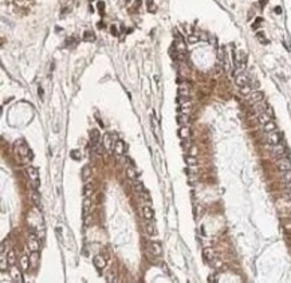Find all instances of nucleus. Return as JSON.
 Listing matches in <instances>:
<instances>
[{"instance_id": "obj_1", "label": "nucleus", "mask_w": 291, "mask_h": 283, "mask_svg": "<svg viewBox=\"0 0 291 283\" xmlns=\"http://www.w3.org/2000/svg\"><path fill=\"white\" fill-rule=\"evenodd\" d=\"M15 149H16L18 154L21 156V157L28 156V153H30V148H28V145H27V142L24 141V140H18V141L15 142Z\"/></svg>"}, {"instance_id": "obj_2", "label": "nucleus", "mask_w": 291, "mask_h": 283, "mask_svg": "<svg viewBox=\"0 0 291 283\" xmlns=\"http://www.w3.org/2000/svg\"><path fill=\"white\" fill-rule=\"evenodd\" d=\"M27 176H28L30 181L32 183V185L35 186V189L39 188V172L36 168L34 166H28L27 168Z\"/></svg>"}, {"instance_id": "obj_3", "label": "nucleus", "mask_w": 291, "mask_h": 283, "mask_svg": "<svg viewBox=\"0 0 291 283\" xmlns=\"http://www.w3.org/2000/svg\"><path fill=\"white\" fill-rule=\"evenodd\" d=\"M21 271H23V270H20L19 267H16V264L11 266V268H10V274H11L12 281H14V282H19V283L23 282L24 279H23V274H21Z\"/></svg>"}, {"instance_id": "obj_4", "label": "nucleus", "mask_w": 291, "mask_h": 283, "mask_svg": "<svg viewBox=\"0 0 291 283\" xmlns=\"http://www.w3.org/2000/svg\"><path fill=\"white\" fill-rule=\"evenodd\" d=\"M263 98H264V93H263V91H259V90H256V91H252L251 94L248 95L250 104H259V102L263 101Z\"/></svg>"}, {"instance_id": "obj_5", "label": "nucleus", "mask_w": 291, "mask_h": 283, "mask_svg": "<svg viewBox=\"0 0 291 283\" xmlns=\"http://www.w3.org/2000/svg\"><path fill=\"white\" fill-rule=\"evenodd\" d=\"M280 140H282V134L280 133H278L276 130L275 132H271V133H268V137H267V142L270 145H278V144H280Z\"/></svg>"}, {"instance_id": "obj_6", "label": "nucleus", "mask_w": 291, "mask_h": 283, "mask_svg": "<svg viewBox=\"0 0 291 283\" xmlns=\"http://www.w3.org/2000/svg\"><path fill=\"white\" fill-rule=\"evenodd\" d=\"M149 251L152 252V255L154 256H161L162 255V247H161V243L159 242H152L149 244Z\"/></svg>"}, {"instance_id": "obj_7", "label": "nucleus", "mask_w": 291, "mask_h": 283, "mask_svg": "<svg viewBox=\"0 0 291 283\" xmlns=\"http://www.w3.org/2000/svg\"><path fill=\"white\" fill-rule=\"evenodd\" d=\"M90 211H91V200L89 197H85L83 200V204H82V217L86 219V217L90 216Z\"/></svg>"}, {"instance_id": "obj_8", "label": "nucleus", "mask_w": 291, "mask_h": 283, "mask_svg": "<svg viewBox=\"0 0 291 283\" xmlns=\"http://www.w3.org/2000/svg\"><path fill=\"white\" fill-rule=\"evenodd\" d=\"M113 149H114V153L118 154V156H121V154L125 153L126 145H125V142H123L122 140H117V141L114 142V145H113Z\"/></svg>"}, {"instance_id": "obj_9", "label": "nucleus", "mask_w": 291, "mask_h": 283, "mask_svg": "<svg viewBox=\"0 0 291 283\" xmlns=\"http://www.w3.org/2000/svg\"><path fill=\"white\" fill-rule=\"evenodd\" d=\"M235 82H236V85H237V86L243 87V86L248 85L250 78H248V75H247V74L240 73V74H237V75H236V78H235Z\"/></svg>"}, {"instance_id": "obj_10", "label": "nucleus", "mask_w": 291, "mask_h": 283, "mask_svg": "<svg viewBox=\"0 0 291 283\" xmlns=\"http://www.w3.org/2000/svg\"><path fill=\"white\" fill-rule=\"evenodd\" d=\"M278 169L280 170V172H287V170L291 169V161L289 160V158H280L279 161H278Z\"/></svg>"}, {"instance_id": "obj_11", "label": "nucleus", "mask_w": 291, "mask_h": 283, "mask_svg": "<svg viewBox=\"0 0 291 283\" xmlns=\"http://www.w3.org/2000/svg\"><path fill=\"white\" fill-rule=\"evenodd\" d=\"M93 263H94V266L97 267L98 270H103L105 267H106V259H105L102 255H97V256H94Z\"/></svg>"}, {"instance_id": "obj_12", "label": "nucleus", "mask_w": 291, "mask_h": 283, "mask_svg": "<svg viewBox=\"0 0 291 283\" xmlns=\"http://www.w3.org/2000/svg\"><path fill=\"white\" fill-rule=\"evenodd\" d=\"M178 136H180V138H182V140L189 138L191 137V127L188 125L181 126L180 129H178Z\"/></svg>"}, {"instance_id": "obj_13", "label": "nucleus", "mask_w": 291, "mask_h": 283, "mask_svg": "<svg viewBox=\"0 0 291 283\" xmlns=\"http://www.w3.org/2000/svg\"><path fill=\"white\" fill-rule=\"evenodd\" d=\"M142 215H144V217L146 220H152L154 217V211L152 209L150 205H146L145 204V207L142 208Z\"/></svg>"}, {"instance_id": "obj_14", "label": "nucleus", "mask_w": 291, "mask_h": 283, "mask_svg": "<svg viewBox=\"0 0 291 283\" xmlns=\"http://www.w3.org/2000/svg\"><path fill=\"white\" fill-rule=\"evenodd\" d=\"M28 248H30L31 252H34V251H39L40 243H39L38 238H30V240H28Z\"/></svg>"}, {"instance_id": "obj_15", "label": "nucleus", "mask_w": 291, "mask_h": 283, "mask_svg": "<svg viewBox=\"0 0 291 283\" xmlns=\"http://www.w3.org/2000/svg\"><path fill=\"white\" fill-rule=\"evenodd\" d=\"M30 267H31L30 256H27V255H23V256L20 258V268L23 270V271H28Z\"/></svg>"}, {"instance_id": "obj_16", "label": "nucleus", "mask_w": 291, "mask_h": 283, "mask_svg": "<svg viewBox=\"0 0 291 283\" xmlns=\"http://www.w3.org/2000/svg\"><path fill=\"white\" fill-rule=\"evenodd\" d=\"M271 118L272 117L270 116V114L266 113V111H263V113H260L258 116V122L260 123V125H266L267 122H270V121H271Z\"/></svg>"}, {"instance_id": "obj_17", "label": "nucleus", "mask_w": 291, "mask_h": 283, "mask_svg": "<svg viewBox=\"0 0 291 283\" xmlns=\"http://www.w3.org/2000/svg\"><path fill=\"white\" fill-rule=\"evenodd\" d=\"M126 176H128L129 180H132V181H136V180H137V176H138V173H137V170H136V168H134V166H129L128 169H126Z\"/></svg>"}, {"instance_id": "obj_18", "label": "nucleus", "mask_w": 291, "mask_h": 283, "mask_svg": "<svg viewBox=\"0 0 291 283\" xmlns=\"http://www.w3.org/2000/svg\"><path fill=\"white\" fill-rule=\"evenodd\" d=\"M90 138H91V142L93 145H97L101 140V136H100V132L98 129H91L90 130Z\"/></svg>"}, {"instance_id": "obj_19", "label": "nucleus", "mask_w": 291, "mask_h": 283, "mask_svg": "<svg viewBox=\"0 0 291 283\" xmlns=\"http://www.w3.org/2000/svg\"><path fill=\"white\" fill-rule=\"evenodd\" d=\"M203 255H204V258H205V260H213L215 259V252H213V250L211 247H205L203 250Z\"/></svg>"}, {"instance_id": "obj_20", "label": "nucleus", "mask_w": 291, "mask_h": 283, "mask_svg": "<svg viewBox=\"0 0 291 283\" xmlns=\"http://www.w3.org/2000/svg\"><path fill=\"white\" fill-rule=\"evenodd\" d=\"M263 130H264L266 133H271V132H275L276 130V123L274 122V121H270V122H267L266 125H263Z\"/></svg>"}, {"instance_id": "obj_21", "label": "nucleus", "mask_w": 291, "mask_h": 283, "mask_svg": "<svg viewBox=\"0 0 291 283\" xmlns=\"http://www.w3.org/2000/svg\"><path fill=\"white\" fill-rule=\"evenodd\" d=\"M7 262L10 266H14V264H16V254H15L14 250H10L7 254Z\"/></svg>"}, {"instance_id": "obj_22", "label": "nucleus", "mask_w": 291, "mask_h": 283, "mask_svg": "<svg viewBox=\"0 0 291 283\" xmlns=\"http://www.w3.org/2000/svg\"><path fill=\"white\" fill-rule=\"evenodd\" d=\"M177 122L180 123L181 126H184V125H188L189 123V117H188V114H178L177 116Z\"/></svg>"}, {"instance_id": "obj_23", "label": "nucleus", "mask_w": 291, "mask_h": 283, "mask_svg": "<svg viewBox=\"0 0 291 283\" xmlns=\"http://www.w3.org/2000/svg\"><path fill=\"white\" fill-rule=\"evenodd\" d=\"M38 260H39V251H34V252H31V255H30L31 266L35 267L36 264H38Z\"/></svg>"}, {"instance_id": "obj_24", "label": "nucleus", "mask_w": 291, "mask_h": 283, "mask_svg": "<svg viewBox=\"0 0 291 283\" xmlns=\"http://www.w3.org/2000/svg\"><path fill=\"white\" fill-rule=\"evenodd\" d=\"M91 193H93V184L91 183H86L85 186H83V196L85 197H90Z\"/></svg>"}, {"instance_id": "obj_25", "label": "nucleus", "mask_w": 291, "mask_h": 283, "mask_svg": "<svg viewBox=\"0 0 291 283\" xmlns=\"http://www.w3.org/2000/svg\"><path fill=\"white\" fill-rule=\"evenodd\" d=\"M178 94H180L181 97H188V95H189V86L181 85L180 87H178Z\"/></svg>"}, {"instance_id": "obj_26", "label": "nucleus", "mask_w": 291, "mask_h": 283, "mask_svg": "<svg viewBox=\"0 0 291 283\" xmlns=\"http://www.w3.org/2000/svg\"><path fill=\"white\" fill-rule=\"evenodd\" d=\"M140 196H141L142 201H144V203L146 204V205H150V204H152V197H150V195L146 191H144L142 193H140Z\"/></svg>"}, {"instance_id": "obj_27", "label": "nucleus", "mask_w": 291, "mask_h": 283, "mask_svg": "<svg viewBox=\"0 0 291 283\" xmlns=\"http://www.w3.org/2000/svg\"><path fill=\"white\" fill-rule=\"evenodd\" d=\"M83 40H85V42H94L95 35L91 32V31H85V34H83Z\"/></svg>"}, {"instance_id": "obj_28", "label": "nucleus", "mask_w": 291, "mask_h": 283, "mask_svg": "<svg viewBox=\"0 0 291 283\" xmlns=\"http://www.w3.org/2000/svg\"><path fill=\"white\" fill-rule=\"evenodd\" d=\"M90 175H91V172H90V166L89 165H85L82 168V180H87L89 177H90Z\"/></svg>"}, {"instance_id": "obj_29", "label": "nucleus", "mask_w": 291, "mask_h": 283, "mask_svg": "<svg viewBox=\"0 0 291 283\" xmlns=\"http://www.w3.org/2000/svg\"><path fill=\"white\" fill-rule=\"evenodd\" d=\"M185 163H187V165H189V166H196L197 164H199L195 156H188V157H185Z\"/></svg>"}, {"instance_id": "obj_30", "label": "nucleus", "mask_w": 291, "mask_h": 283, "mask_svg": "<svg viewBox=\"0 0 291 283\" xmlns=\"http://www.w3.org/2000/svg\"><path fill=\"white\" fill-rule=\"evenodd\" d=\"M31 199H32L34 204H35L36 207H39V208H40V196H39L38 192L34 191V192H32V195H31Z\"/></svg>"}, {"instance_id": "obj_31", "label": "nucleus", "mask_w": 291, "mask_h": 283, "mask_svg": "<svg viewBox=\"0 0 291 283\" xmlns=\"http://www.w3.org/2000/svg\"><path fill=\"white\" fill-rule=\"evenodd\" d=\"M70 157L71 158H74L75 161H79L80 160V150H78V149H74V150H71L70 152Z\"/></svg>"}, {"instance_id": "obj_32", "label": "nucleus", "mask_w": 291, "mask_h": 283, "mask_svg": "<svg viewBox=\"0 0 291 283\" xmlns=\"http://www.w3.org/2000/svg\"><path fill=\"white\" fill-rule=\"evenodd\" d=\"M0 260H2V262H0V270H2V272H4L5 268H7V264H8L7 259H5V255H2Z\"/></svg>"}, {"instance_id": "obj_33", "label": "nucleus", "mask_w": 291, "mask_h": 283, "mask_svg": "<svg viewBox=\"0 0 291 283\" xmlns=\"http://www.w3.org/2000/svg\"><path fill=\"white\" fill-rule=\"evenodd\" d=\"M180 111H181L182 114H188V113H191V104H181Z\"/></svg>"}, {"instance_id": "obj_34", "label": "nucleus", "mask_w": 291, "mask_h": 283, "mask_svg": "<svg viewBox=\"0 0 291 283\" xmlns=\"http://www.w3.org/2000/svg\"><path fill=\"white\" fill-rule=\"evenodd\" d=\"M145 231H146L149 235H154L156 229H154V225L152 224V223H146V224H145Z\"/></svg>"}, {"instance_id": "obj_35", "label": "nucleus", "mask_w": 291, "mask_h": 283, "mask_svg": "<svg viewBox=\"0 0 291 283\" xmlns=\"http://www.w3.org/2000/svg\"><path fill=\"white\" fill-rule=\"evenodd\" d=\"M134 188H136V191H137L138 193H142V192L145 191L144 184H142L141 181H137V180H136V183H134Z\"/></svg>"}, {"instance_id": "obj_36", "label": "nucleus", "mask_w": 291, "mask_h": 283, "mask_svg": "<svg viewBox=\"0 0 291 283\" xmlns=\"http://www.w3.org/2000/svg\"><path fill=\"white\" fill-rule=\"evenodd\" d=\"M256 38H258L259 40H260V43H263V44H267V43H268V40L266 39L264 34H263L262 31H259V32H256Z\"/></svg>"}, {"instance_id": "obj_37", "label": "nucleus", "mask_w": 291, "mask_h": 283, "mask_svg": "<svg viewBox=\"0 0 291 283\" xmlns=\"http://www.w3.org/2000/svg\"><path fill=\"white\" fill-rule=\"evenodd\" d=\"M240 93H241L243 95H250V94L252 93V91H251V86H248V85L243 86V87L240 89Z\"/></svg>"}, {"instance_id": "obj_38", "label": "nucleus", "mask_w": 291, "mask_h": 283, "mask_svg": "<svg viewBox=\"0 0 291 283\" xmlns=\"http://www.w3.org/2000/svg\"><path fill=\"white\" fill-rule=\"evenodd\" d=\"M283 152H284V148H283V146H280L279 144H278V145H275L274 154H276V156H280V154H283Z\"/></svg>"}, {"instance_id": "obj_39", "label": "nucleus", "mask_w": 291, "mask_h": 283, "mask_svg": "<svg viewBox=\"0 0 291 283\" xmlns=\"http://www.w3.org/2000/svg\"><path fill=\"white\" fill-rule=\"evenodd\" d=\"M283 180H284L286 183L291 181V169L287 170V172H283Z\"/></svg>"}, {"instance_id": "obj_40", "label": "nucleus", "mask_w": 291, "mask_h": 283, "mask_svg": "<svg viewBox=\"0 0 291 283\" xmlns=\"http://www.w3.org/2000/svg\"><path fill=\"white\" fill-rule=\"evenodd\" d=\"M197 153H199V149H197V146H192L189 149V156H197Z\"/></svg>"}, {"instance_id": "obj_41", "label": "nucleus", "mask_w": 291, "mask_h": 283, "mask_svg": "<svg viewBox=\"0 0 291 283\" xmlns=\"http://www.w3.org/2000/svg\"><path fill=\"white\" fill-rule=\"evenodd\" d=\"M223 71H224V67L221 64H216V75H220Z\"/></svg>"}, {"instance_id": "obj_42", "label": "nucleus", "mask_w": 291, "mask_h": 283, "mask_svg": "<svg viewBox=\"0 0 291 283\" xmlns=\"http://www.w3.org/2000/svg\"><path fill=\"white\" fill-rule=\"evenodd\" d=\"M98 8H100V11H101V12L105 10V3L102 2V0H100V2H98Z\"/></svg>"}, {"instance_id": "obj_43", "label": "nucleus", "mask_w": 291, "mask_h": 283, "mask_svg": "<svg viewBox=\"0 0 291 283\" xmlns=\"http://www.w3.org/2000/svg\"><path fill=\"white\" fill-rule=\"evenodd\" d=\"M188 40H189V43H196L197 40H199V38H197V36L191 35V36H189V39H188Z\"/></svg>"}, {"instance_id": "obj_44", "label": "nucleus", "mask_w": 291, "mask_h": 283, "mask_svg": "<svg viewBox=\"0 0 291 283\" xmlns=\"http://www.w3.org/2000/svg\"><path fill=\"white\" fill-rule=\"evenodd\" d=\"M110 31H111V35H118V31H117V28H116V27H114V26H111L110 27Z\"/></svg>"}, {"instance_id": "obj_45", "label": "nucleus", "mask_w": 291, "mask_h": 283, "mask_svg": "<svg viewBox=\"0 0 291 283\" xmlns=\"http://www.w3.org/2000/svg\"><path fill=\"white\" fill-rule=\"evenodd\" d=\"M148 4H149V10L150 12H154V5H153V0H148Z\"/></svg>"}, {"instance_id": "obj_46", "label": "nucleus", "mask_w": 291, "mask_h": 283, "mask_svg": "<svg viewBox=\"0 0 291 283\" xmlns=\"http://www.w3.org/2000/svg\"><path fill=\"white\" fill-rule=\"evenodd\" d=\"M106 281L107 282H114L116 279H114V276H113V274H109V275L106 276Z\"/></svg>"}, {"instance_id": "obj_47", "label": "nucleus", "mask_w": 291, "mask_h": 283, "mask_svg": "<svg viewBox=\"0 0 291 283\" xmlns=\"http://www.w3.org/2000/svg\"><path fill=\"white\" fill-rule=\"evenodd\" d=\"M217 279H216V275H209L208 276V282H216Z\"/></svg>"}, {"instance_id": "obj_48", "label": "nucleus", "mask_w": 291, "mask_h": 283, "mask_svg": "<svg viewBox=\"0 0 291 283\" xmlns=\"http://www.w3.org/2000/svg\"><path fill=\"white\" fill-rule=\"evenodd\" d=\"M162 268H164V272H169L168 267H166V264H162Z\"/></svg>"}, {"instance_id": "obj_49", "label": "nucleus", "mask_w": 291, "mask_h": 283, "mask_svg": "<svg viewBox=\"0 0 291 283\" xmlns=\"http://www.w3.org/2000/svg\"><path fill=\"white\" fill-rule=\"evenodd\" d=\"M275 12H276V14H282V8H280V7H276V8H275Z\"/></svg>"}, {"instance_id": "obj_50", "label": "nucleus", "mask_w": 291, "mask_h": 283, "mask_svg": "<svg viewBox=\"0 0 291 283\" xmlns=\"http://www.w3.org/2000/svg\"><path fill=\"white\" fill-rule=\"evenodd\" d=\"M287 199H290V200H291V189L287 192Z\"/></svg>"}, {"instance_id": "obj_51", "label": "nucleus", "mask_w": 291, "mask_h": 283, "mask_svg": "<svg viewBox=\"0 0 291 283\" xmlns=\"http://www.w3.org/2000/svg\"><path fill=\"white\" fill-rule=\"evenodd\" d=\"M286 186H287V188H290V189H291V181H289V183H286Z\"/></svg>"}, {"instance_id": "obj_52", "label": "nucleus", "mask_w": 291, "mask_h": 283, "mask_svg": "<svg viewBox=\"0 0 291 283\" xmlns=\"http://www.w3.org/2000/svg\"><path fill=\"white\" fill-rule=\"evenodd\" d=\"M15 2H16V3H18V2H21V0H15Z\"/></svg>"}]
</instances>
